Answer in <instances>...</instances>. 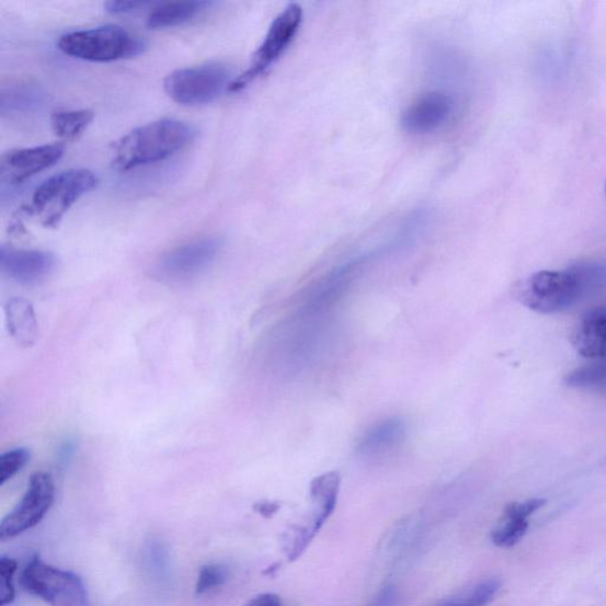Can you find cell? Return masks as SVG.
<instances>
[{"label": "cell", "mask_w": 606, "mask_h": 606, "mask_svg": "<svg viewBox=\"0 0 606 606\" xmlns=\"http://www.w3.org/2000/svg\"><path fill=\"white\" fill-rule=\"evenodd\" d=\"M606 284V265L585 262L565 271H542L531 275L517 299L541 315L563 312Z\"/></svg>", "instance_id": "1"}, {"label": "cell", "mask_w": 606, "mask_h": 606, "mask_svg": "<svg viewBox=\"0 0 606 606\" xmlns=\"http://www.w3.org/2000/svg\"><path fill=\"white\" fill-rule=\"evenodd\" d=\"M194 125L162 119L133 129L113 146L112 167L122 172L155 164L179 153L196 139Z\"/></svg>", "instance_id": "2"}, {"label": "cell", "mask_w": 606, "mask_h": 606, "mask_svg": "<svg viewBox=\"0 0 606 606\" xmlns=\"http://www.w3.org/2000/svg\"><path fill=\"white\" fill-rule=\"evenodd\" d=\"M57 47L78 60L110 64L141 55L146 43L124 27L105 25L68 33L58 39Z\"/></svg>", "instance_id": "3"}, {"label": "cell", "mask_w": 606, "mask_h": 606, "mask_svg": "<svg viewBox=\"0 0 606 606\" xmlns=\"http://www.w3.org/2000/svg\"><path fill=\"white\" fill-rule=\"evenodd\" d=\"M98 185L99 179L90 170L76 169L57 173L37 187L28 205V213L44 228H57L71 206Z\"/></svg>", "instance_id": "4"}, {"label": "cell", "mask_w": 606, "mask_h": 606, "mask_svg": "<svg viewBox=\"0 0 606 606\" xmlns=\"http://www.w3.org/2000/svg\"><path fill=\"white\" fill-rule=\"evenodd\" d=\"M21 583L28 594L50 606H91L87 588L77 573L44 563L38 556L28 561Z\"/></svg>", "instance_id": "5"}, {"label": "cell", "mask_w": 606, "mask_h": 606, "mask_svg": "<svg viewBox=\"0 0 606 606\" xmlns=\"http://www.w3.org/2000/svg\"><path fill=\"white\" fill-rule=\"evenodd\" d=\"M229 68L206 64L174 70L165 79L167 94L183 106L205 105L218 99L232 83Z\"/></svg>", "instance_id": "6"}, {"label": "cell", "mask_w": 606, "mask_h": 606, "mask_svg": "<svg viewBox=\"0 0 606 606\" xmlns=\"http://www.w3.org/2000/svg\"><path fill=\"white\" fill-rule=\"evenodd\" d=\"M302 22V9L298 4L288 5L273 21L267 35L253 56L249 68L239 78L233 79L229 92L239 93L256 81L285 54Z\"/></svg>", "instance_id": "7"}, {"label": "cell", "mask_w": 606, "mask_h": 606, "mask_svg": "<svg viewBox=\"0 0 606 606\" xmlns=\"http://www.w3.org/2000/svg\"><path fill=\"white\" fill-rule=\"evenodd\" d=\"M224 241L208 236L176 247L162 255L153 275L162 283L183 284L208 271L220 253Z\"/></svg>", "instance_id": "8"}, {"label": "cell", "mask_w": 606, "mask_h": 606, "mask_svg": "<svg viewBox=\"0 0 606 606\" xmlns=\"http://www.w3.org/2000/svg\"><path fill=\"white\" fill-rule=\"evenodd\" d=\"M55 501V483L47 472H35L20 504L0 523V539H13L34 528L48 514Z\"/></svg>", "instance_id": "9"}, {"label": "cell", "mask_w": 606, "mask_h": 606, "mask_svg": "<svg viewBox=\"0 0 606 606\" xmlns=\"http://www.w3.org/2000/svg\"><path fill=\"white\" fill-rule=\"evenodd\" d=\"M57 259L49 251L19 249L3 245L0 249V271L23 286H35L47 279L56 270Z\"/></svg>", "instance_id": "10"}, {"label": "cell", "mask_w": 606, "mask_h": 606, "mask_svg": "<svg viewBox=\"0 0 606 606\" xmlns=\"http://www.w3.org/2000/svg\"><path fill=\"white\" fill-rule=\"evenodd\" d=\"M61 144L43 145L5 153L0 161V179L3 184L19 185L39 172L56 165L64 157Z\"/></svg>", "instance_id": "11"}, {"label": "cell", "mask_w": 606, "mask_h": 606, "mask_svg": "<svg viewBox=\"0 0 606 606\" xmlns=\"http://www.w3.org/2000/svg\"><path fill=\"white\" fill-rule=\"evenodd\" d=\"M453 98L443 92L422 95L404 112L402 124L412 135H427L446 125L454 113Z\"/></svg>", "instance_id": "12"}, {"label": "cell", "mask_w": 606, "mask_h": 606, "mask_svg": "<svg viewBox=\"0 0 606 606\" xmlns=\"http://www.w3.org/2000/svg\"><path fill=\"white\" fill-rule=\"evenodd\" d=\"M546 504L545 499L513 502L505 510L500 524L492 531V541L502 549L519 544L527 534L529 517Z\"/></svg>", "instance_id": "13"}, {"label": "cell", "mask_w": 606, "mask_h": 606, "mask_svg": "<svg viewBox=\"0 0 606 606\" xmlns=\"http://www.w3.org/2000/svg\"><path fill=\"white\" fill-rule=\"evenodd\" d=\"M571 342L581 356L606 359V307L590 310L576 322Z\"/></svg>", "instance_id": "14"}, {"label": "cell", "mask_w": 606, "mask_h": 606, "mask_svg": "<svg viewBox=\"0 0 606 606\" xmlns=\"http://www.w3.org/2000/svg\"><path fill=\"white\" fill-rule=\"evenodd\" d=\"M9 333L23 347H31L38 336V323L34 306L23 298L10 299L5 307Z\"/></svg>", "instance_id": "15"}, {"label": "cell", "mask_w": 606, "mask_h": 606, "mask_svg": "<svg viewBox=\"0 0 606 606\" xmlns=\"http://www.w3.org/2000/svg\"><path fill=\"white\" fill-rule=\"evenodd\" d=\"M340 479L336 472H328L317 478L312 485H310V496L315 501L317 506V513L312 522H309L308 527L315 531L316 535L329 517L334 512L336 506V500L339 494Z\"/></svg>", "instance_id": "16"}, {"label": "cell", "mask_w": 606, "mask_h": 606, "mask_svg": "<svg viewBox=\"0 0 606 606\" xmlns=\"http://www.w3.org/2000/svg\"><path fill=\"white\" fill-rule=\"evenodd\" d=\"M213 2H179L159 4L149 14L147 26L152 31L167 28L187 23L194 20L202 12L210 9Z\"/></svg>", "instance_id": "17"}, {"label": "cell", "mask_w": 606, "mask_h": 606, "mask_svg": "<svg viewBox=\"0 0 606 606\" xmlns=\"http://www.w3.org/2000/svg\"><path fill=\"white\" fill-rule=\"evenodd\" d=\"M94 119L90 110L58 111L52 115V127L55 136L64 141L79 139Z\"/></svg>", "instance_id": "18"}, {"label": "cell", "mask_w": 606, "mask_h": 606, "mask_svg": "<svg viewBox=\"0 0 606 606\" xmlns=\"http://www.w3.org/2000/svg\"><path fill=\"white\" fill-rule=\"evenodd\" d=\"M404 436V424L402 421H386L369 432L362 442V450L366 454H380L388 451Z\"/></svg>", "instance_id": "19"}, {"label": "cell", "mask_w": 606, "mask_h": 606, "mask_svg": "<svg viewBox=\"0 0 606 606\" xmlns=\"http://www.w3.org/2000/svg\"><path fill=\"white\" fill-rule=\"evenodd\" d=\"M44 100V95L37 87L21 84L10 88L2 95V113L9 112H32L37 110Z\"/></svg>", "instance_id": "20"}, {"label": "cell", "mask_w": 606, "mask_h": 606, "mask_svg": "<svg viewBox=\"0 0 606 606\" xmlns=\"http://www.w3.org/2000/svg\"><path fill=\"white\" fill-rule=\"evenodd\" d=\"M500 587L499 580H485L438 606H487L495 598Z\"/></svg>", "instance_id": "21"}, {"label": "cell", "mask_w": 606, "mask_h": 606, "mask_svg": "<svg viewBox=\"0 0 606 606\" xmlns=\"http://www.w3.org/2000/svg\"><path fill=\"white\" fill-rule=\"evenodd\" d=\"M565 382L571 388L606 386V363L575 368L567 376Z\"/></svg>", "instance_id": "22"}, {"label": "cell", "mask_w": 606, "mask_h": 606, "mask_svg": "<svg viewBox=\"0 0 606 606\" xmlns=\"http://www.w3.org/2000/svg\"><path fill=\"white\" fill-rule=\"evenodd\" d=\"M31 450L16 448L0 456V484H5L31 461Z\"/></svg>", "instance_id": "23"}, {"label": "cell", "mask_w": 606, "mask_h": 606, "mask_svg": "<svg viewBox=\"0 0 606 606\" xmlns=\"http://www.w3.org/2000/svg\"><path fill=\"white\" fill-rule=\"evenodd\" d=\"M228 570L218 564H208L201 569L196 583V594L205 595L225 585L228 581Z\"/></svg>", "instance_id": "24"}, {"label": "cell", "mask_w": 606, "mask_h": 606, "mask_svg": "<svg viewBox=\"0 0 606 606\" xmlns=\"http://www.w3.org/2000/svg\"><path fill=\"white\" fill-rule=\"evenodd\" d=\"M19 570L16 560L2 557L0 558V604L5 606L16 598V588L13 585L14 574Z\"/></svg>", "instance_id": "25"}, {"label": "cell", "mask_w": 606, "mask_h": 606, "mask_svg": "<svg viewBox=\"0 0 606 606\" xmlns=\"http://www.w3.org/2000/svg\"><path fill=\"white\" fill-rule=\"evenodd\" d=\"M398 595L393 586L381 588L378 595L367 606H397Z\"/></svg>", "instance_id": "26"}, {"label": "cell", "mask_w": 606, "mask_h": 606, "mask_svg": "<svg viewBox=\"0 0 606 606\" xmlns=\"http://www.w3.org/2000/svg\"><path fill=\"white\" fill-rule=\"evenodd\" d=\"M147 3L144 2H108L105 4L106 11L114 14L130 13L139 10L140 8L146 7Z\"/></svg>", "instance_id": "27"}, {"label": "cell", "mask_w": 606, "mask_h": 606, "mask_svg": "<svg viewBox=\"0 0 606 606\" xmlns=\"http://www.w3.org/2000/svg\"><path fill=\"white\" fill-rule=\"evenodd\" d=\"M244 606H283V601L275 594H262L247 602Z\"/></svg>", "instance_id": "28"}, {"label": "cell", "mask_w": 606, "mask_h": 606, "mask_svg": "<svg viewBox=\"0 0 606 606\" xmlns=\"http://www.w3.org/2000/svg\"><path fill=\"white\" fill-rule=\"evenodd\" d=\"M279 510V505L276 502L262 501L258 502L254 506V511L261 514L264 517H272Z\"/></svg>", "instance_id": "29"}, {"label": "cell", "mask_w": 606, "mask_h": 606, "mask_svg": "<svg viewBox=\"0 0 606 606\" xmlns=\"http://www.w3.org/2000/svg\"><path fill=\"white\" fill-rule=\"evenodd\" d=\"M605 191H606V184H605Z\"/></svg>", "instance_id": "30"}]
</instances>
